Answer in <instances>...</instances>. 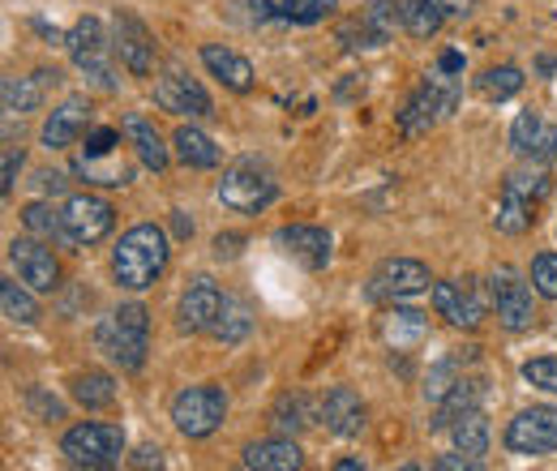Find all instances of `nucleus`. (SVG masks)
<instances>
[{"instance_id":"f257e3e1","label":"nucleus","mask_w":557,"mask_h":471,"mask_svg":"<svg viewBox=\"0 0 557 471\" xmlns=\"http://www.w3.org/2000/svg\"><path fill=\"white\" fill-rule=\"evenodd\" d=\"M172 258V245H168V232L154 227V223H138L121 236V245L112 249V274L125 292H146L154 287V278L168 270Z\"/></svg>"},{"instance_id":"f03ea898","label":"nucleus","mask_w":557,"mask_h":471,"mask_svg":"<svg viewBox=\"0 0 557 471\" xmlns=\"http://www.w3.org/2000/svg\"><path fill=\"white\" fill-rule=\"evenodd\" d=\"M99 351L121 369V373H138L150 351V313L146 305H121L116 313H108L95 331Z\"/></svg>"},{"instance_id":"7ed1b4c3","label":"nucleus","mask_w":557,"mask_h":471,"mask_svg":"<svg viewBox=\"0 0 557 471\" xmlns=\"http://www.w3.org/2000/svg\"><path fill=\"white\" fill-rule=\"evenodd\" d=\"M65 48H70V61L77 65V73H82L86 82H95V86H103V90H116V86H121L116 65H112L116 48H112V35L103 30L99 17H77L73 30L65 35Z\"/></svg>"},{"instance_id":"20e7f679","label":"nucleus","mask_w":557,"mask_h":471,"mask_svg":"<svg viewBox=\"0 0 557 471\" xmlns=\"http://www.w3.org/2000/svg\"><path fill=\"white\" fill-rule=\"evenodd\" d=\"M61 455L70 459L73 468L86 471L116 468L121 455H125V429L108 424V420H82L61 437Z\"/></svg>"},{"instance_id":"39448f33","label":"nucleus","mask_w":557,"mask_h":471,"mask_svg":"<svg viewBox=\"0 0 557 471\" xmlns=\"http://www.w3.org/2000/svg\"><path fill=\"white\" fill-rule=\"evenodd\" d=\"M223 420H227V395H223V386L202 382V386L176 391V399H172V424H176L181 437L202 442Z\"/></svg>"},{"instance_id":"423d86ee","label":"nucleus","mask_w":557,"mask_h":471,"mask_svg":"<svg viewBox=\"0 0 557 471\" xmlns=\"http://www.w3.org/2000/svg\"><path fill=\"white\" fill-rule=\"evenodd\" d=\"M275 198H278V181L262 163H253V159L232 163L223 172V181H219V202L227 206V210H236V214H258V210H267Z\"/></svg>"},{"instance_id":"0eeeda50","label":"nucleus","mask_w":557,"mask_h":471,"mask_svg":"<svg viewBox=\"0 0 557 471\" xmlns=\"http://www.w3.org/2000/svg\"><path fill=\"white\" fill-rule=\"evenodd\" d=\"M532 292H536V287H532L515 267H497L488 274V296H493V305H497V322H502L510 335L532 331V322H536Z\"/></svg>"},{"instance_id":"6e6552de","label":"nucleus","mask_w":557,"mask_h":471,"mask_svg":"<svg viewBox=\"0 0 557 471\" xmlns=\"http://www.w3.org/2000/svg\"><path fill=\"white\" fill-rule=\"evenodd\" d=\"M455 103H459V86H455V82H437V77L420 82L417 95H412V99L404 103V112H399V134L424 137L437 121H446V116L455 112Z\"/></svg>"},{"instance_id":"1a4fd4ad","label":"nucleus","mask_w":557,"mask_h":471,"mask_svg":"<svg viewBox=\"0 0 557 471\" xmlns=\"http://www.w3.org/2000/svg\"><path fill=\"white\" fill-rule=\"evenodd\" d=\"M506 450L523 455V459H545L557 450V407H523L510 424H506Z\"/></svg>"},{"instance_id":"9d476101","label":"nucleus","mask_w":557,"mask_h":471,"mask_svg":"<svg viewBox=\"0 0 557 471\" xmlns=\"http://www.w3.org/2000/svg\"><path fill=\"white\" fill-rule=\"evenodd\" d=\"M429 287H433V274H429L424 262H417V258H386L382 267L369 274L364 296L395 305V300H412V296L429 292Z\"/></svg>"},{"instance_id":"9b49d317","label":"nucleus","mask_w":557,"mask_h":471,"mask_svg":"<svg viewBox=\"0 0 557 471\" xmlns=\"http://www.w3.org/2000/svg\"><path fill=\"white\" fill-rule=\"evenodd\" d=\"M4 258H9V267L17 270V278L26 287H35V292H57L61 287V262L48 249V240H39L30 232L26 236H13L9 249H4Z\"/></svg>"},{"instance_id":"f8f14e48","label":"nucleus","mask_w":557,"mask_h":471,"mask_svg":"<svg viewBox=\"0 0 557 471\" xmlns=\"http://www.w3.org/2000/svg\"><path fill=\"white\" fill-rule=\"evenodd\" d=\"M154 103L172 116H189V121H210L214 116V103L210 95L202 90L198 77L181 73V69H168L159 82H154Z\"/></svg>"},{"instance_id":"ddd939ff","label":"nucleus","mask_w":557,"mask_h":471,"mask_svg":"<svg viewBox=\"0 0 557 471\" xmlns=\"http://www.w3.org/2000/svg\"><path fill=\"white\" fill-rule=\"evenodd\" d=\"M112 48H116V57H121V65L129 69L134 77H146L150 69H154V35H150V26L141 22L138 13H129V9H116V17H112Z\"/></svg>"},{"instance_id":"4468645a","label":"nucleus","mask_w":557,"mask_h":471,"mask_svg":"<svg viewBox=\"0 0 557 471\" xmlns=\"http://www.w3.org/2000/svg\"><path fill=\"white\" fill-rule=\"evenodd\" d=\"M116 227V210L99 194H73L65 202V236L70 245H99Z\"/></svg>"},{"instance_id":"2eb2a0df","label":"nucleus","mask_w":557,"mask_h":471,"mask_svg":"<svg viewBox=\"0 0 557 471\" xmlns=\"http://www.w3.org/2000/svg\"><path fill=\"white\" fill-rule=\"evenodd\" d=\"M433 309H437V318H446V322L459 326V331H476V326L485 322V300H481V292L472 287V278L433 283Z\"/></svg>"},{"instance_id":"dca6fc26","label":"nucleus","mask_w":557,"mask_h":471,"mask_svg":"<svg viewBox=\"0 0 557 471\" xmlns=\"http://www.w3.org/2000/svg\"><path fill=\"white\" fill-rule=\"evenodd\" d=\"M510 150L528 163H557V125H549L541 112H519L510 125Z\"/></svg>"},{"instance_id":"f3484780","label":"nucleus","mask_w":557,"mask_h":471,"mask_svg":"<svg viewBox=\"0 0 557 471\" xmlns=\"http://www.w3.org/2000/svg\"><path fill=\"white\" fill-rule=\"evenodd\" d=\"M223 300H227V296L219 292V283H210V278H194V283L185 287L181 305H176V326H181L185 335H210V326H214V318H219Z\"/></svg>"},{"instance_id":"a211bd4d","label":"nucleus","mask_w":557,"mask_h":471,"mask_svg":"<svg viewBox=\"0 0 557 471\" xmlns=\"http://www.w3.org/2000/svg\"><path fill=\"white\" fill-rule=\"evenodd\" d=\"M86 125H90V103H86V95H70L61 108L48 112L39 141H44V150H70L73 141L86 134Z\"/></svg>"},{"instance_id":"6ab92c4d","label":"nucleus","mask_w":557,"mask_h":471,"mask_svg":"<svg viewBox=\"0 0 557 471\" xmlns=\"http://www.w3.org/2000/svg\"><path fill=\"white\" fill-rule=\"evenodd\" d=\"M275 240H278V249L292 253L305 270H322L331 262V232H326V227L292 223V227H278Z\"/></svg>"},{"instance_id":"aec40b11","label":"nucleus","mask_w":557,"mask_h":471,"mask_svg":"<svg viewBox=\"0 0 557 471\" xmlns=\"http://www.w3.org/2000/svg\"><path fill=\"white\" fill-rule=\"evenodd\" d=\"M377 335L391 351H417L420 343L429 338V313L420 309H404L399 300L377 318Z\"/></svg>"},{"instance_id":"412c9836","label":"nucleus","mask_w":557,"mask_h":471,"mask_svg":"<svg viewBox=\"0 0 557 471\" xmlns=\"http://www.w3.org/2000/svg\"><path fill=\"white\" fill-rule=\"evenodd\" d=\"M369 411H364V399L351 391V386H335L326 399H322V420H326V429L335 433V437H360L364 433V420Z\"/></svg>"},{"instance_id":"4be33fe9","label":"nucleus","mask_w":557,"mask_h":471,"mask_svg":"<svg viewBox=\"0 0 557 471\" xmlns=\"http://www.w3.org/2000/svg\"><path fill=\"white\" fill-rule=\"evenodd\" d=\"M121 129H125V137H129V146H134V154H138L141 168L163 172V168L172 163V146L163 141V134H159L141 112H129V116L121 121Z\"/></svg>"},{"instance_id":"5701e85b","label":"nucleus","mask_w":557,"mask_h":471,"mask_svg":"<svg viewBox=\"0 0 557 471\" xmlns=\"http://www.w3.org/2000/svg\"><path fill=\"white\" fill-rule=\"evenodd\" d=\"M202 65L210 69V77H219L236 95H249L253 90V65L240 52L223 48V44H202Z\"/></svg>"},{"instance_id":"b1692460","label":"nucleus","mask_w":557,"mask_h":471,"mask_svg":"<svg viewBox=\"0 0 557 471\" xmlns=\"http://www.w3.org/2000/svg\"><path fill=\"white\" fill-rule=\"evenodd\" d=\"M240 463L249 471H296L305 468V455H300V446L292 437H267V442L245 446Z\"/></svg>"},{"instance_id":"393cba45","label":"nucleus","mask_w":557,"mask_h":471,"mask_svg":"<svg viewBox=\"0 0 557 471\" xmlns=\"http://www.w3.org/2000/svg\"><path fill=\"white\" fill-rule=\"evenodd\" d=\"M395 22H399V0H369L360 9L356 26L344 35H360V48H382L395 35Z\"/></svg>"},{"instance_id":"a878e982","label":"nucleus","mask_w":557,"mask_h":471,"mask_svg":"<svg viewBox=\"0 0 557 471\" xmlns=\"http://www.w3.org/2000/svg\"><path fill=\"white\" fill-rule=\"evenodd\" d=\"M172 154H176L185 168H194V172H210V168H219V159H223V150H219L198 125H181V129L172 134Z\"/></svg>"},{"instance_id":"bb28decb","label":"nucleus","mask_w":557,"mask_h":471,"mask_svg":"<svg viewBox=\"0 0 557 471\" xmlns=\"http://www.w3.org/2000/svg\"><path fill=\"white\" fill-rule=\"evenodd\" d=\"M44 90H48V82L39 73H30V77H4L0 82L4 116H30V112H39L44 108Z\"/></svg>"},{"instance_id":"cd10ccee","label":"nucleus","mask_w":557,"mask_h":471,"mask_svg":"<svg viewBox=\"0 0 557 471\" xmlns=\"http://www.w3.org/2000/svg\"><path fill=\"white\" fill-rule=\"evenodd\" d=\"M532 210H536V202H532L528 194L502 185V202H497V214H493V227H497L502 236H523V232L536 223Z\"/></svg>"},{"instance_id":"c85d7f7f","label":"nucleus","mask_w":557,"mask_h":471,"mask_svg":"<svg viewBox=\"0 0 557 471\" xmlns=\"http://www.w3.org/2000/svg\"><path fill=\"white\" fill-rule=\"evenodd\" d=\"M450 442H455V450H463V455H472V459H481L488 455V420L481 407H472V411H459L450 424Z\"/></svg>"},{"instance_id":"c756f323","label":"nucleus","mask_w":557,"mask_h":471,"mask_svg":"<svg viewBox=\"0 0 557 471\" xmlns=\"http://www.w3.org/2000/svg\"><path fill=\"white\" fill-rule=\"evenodd\" d=\"M73 399L86 407V411H99V407L116 404V377L112 373H99V369H86L73 377Z\"/></svg>"},{"instance_id":"7c9ffc66","label":"nucleus","mask_w":557,"mask_h":471,"mask_svg":"<svg viewBox=\"0 0 557 471\" xmlns=\"http://www.w3.org/2000/svg\"><path fill=\"white\" fill-rule=\"evenodd\" d=\"M0 313H4V322H13V326H35V322H39L35 287H17L13 278H4V283H0Z\"/></svg>"},{"instance_id":"2f4dec72","label":"nucleus","mask_w":557,"mask_h":471,"mask_svg":"<svg viewBox=\"0 0 557 471\" xmlns=\"http://www.w3.org/2000/svg\"><path fill=\"white\" fill-rule=\"evenodd\" d=\"M442 22H446V13H442L437 0H399V26H404L408 35L429 39V35L442 30Z\"/></svg>"},{"instance_id":"473e14b6","label":"nucleus","mask_w":557,"mask_h":471,"mask_svg":"<svg viewBox=\"0 0 557 471\" xmlns=\"http://www.w3.org/2000/svg\"><path fill=\"white\" fill-rule=\"evenodd\" d=\"M249 331H253V309L245 300L227 296L219 318H214V326H210V335L219 338V343H240V338H249Z\"/></svg>"},{"instance_id":"72a5a7b5","label":"nucleus","mask_w":557,"mask_h":471,"mask_svg":"<svg viewBox=\"0 0 557 471\" xmlns=\"http://www.w3.org/2000/svg\"><path fill=\"white\" fill-rule=\"evenodd\" d=\"M22 227L30 232V236H39V240H65L70 245V236H65V210H57L52 202H30L22 210Z\"/></svg>"},{"instance_id":"f704fd0d","label":"nucleus","mask_w":557,"mask_h":471,"mask_svg":"<svg viewBox=\"0 0 557 471\" xmlns=\"http://www.w3.org/2000/svg\"><path fill=\"white\" fill-rule=\"evenodd\" d=\"M476 90H481L485 99H493V103H502V99H510V95L523 90V69H515V65L485 69V73L476 77Z\"/></svg>"},{"instance_id":"c9c22d12","label":"nucleus","mask_w":557,"mask_h":471,"mask_svg":"<svg viewBox=\"0 0 557 471\" xmlns=\"http://www.w3.org/2000/svg\"><path fill=\"white\" fill-rule=\"evenodd\" d=\"M275 429L278 433H305L309 424H313V416H309V399L300 395V391H292V395H278L275 404Z\"/></svg>"},{"instance_id":"e433bc0d","label":"nucleus","mask_w":557,"mask_h":471,"mask_svg":"<svg viewBox=\"0 0 557 471\" xmlns=\"http://www.w3.org/2000/svg\"><path fill=\"white\" fill-rule=\"evenodd\" d=\"M459 356H446V360H437L433 369H429V377H424V399L437 407L455 386H459Z\"/></svg>"},{"instance_id":"4c0bfd02","label":"nucleus","mask_w":557,"mask_h":471,"mask_svg":"<svg viewBox=\"0 0 557 471\" xmlns=\"http://www.w3.org/2000/svg\"><path fill=\"white\" fill-rule=\"evenodd\" d=\"M532 287H536V296L557 300V253H536L532 258Z\"/></svg>"},{"instance_id":"58836bf2","label":"nucleus","mask_w":557,"mask_h":471,"mask_svg":"<svg viewBox=\"0 0 557 471\" xmlns=\"http://www.w3.org/2000/svg\"><path fill=\"white\" fill-rule=\"evenodd\" d=\"M523 382H532L536 391H549V395H557V356L528 360V364H523Z\"/></svg>"},{"instance_id":"ea45409f","label":"nucleus","mask_w":557,"mask_h":471,"mask_svg":"<svg viewBox=\"0 0 557 471\" xmlns=\"http://www.w3.org/2000/svg\"><path fill=\"white\" fill-rule=\"evenodd\" d=\"M22 163H26V154H22V146H9V150H4V163H0V194H4V198H13V189H17V172H22Z\"/></svg>"},{"instance_id":"a19ab883","label":"nucleus","mask_w":557,"mask_h":471,"mask_svg":"<svg viewBox=\"0 0 557 471\" xmlns=\"http://www.w3.org/2000/svg\"><path fill=\"white\" fill-rule=\"evenodd\" d=\"M116 141H121L116 129H103V125H99V129H90V134H86V150H82V159H108V154L116 150Z\"/></svg>"},{"instance_id":"79ce46f5","label":"nucleus","mask_w":557,"mask_h":471,"mask_svg":"<svg viewBox=\"0 0 557 471\" xmlns=\"http://www.w3.org/2000/svg\"><path fill=\"white\" fill-rule=\"evenodd\" d=\"M339 9V0H305L300 9H292L287 17L292 22H300V26H309V22H322V17H331Z\"/></svg>"},{"instance_id":"37998d69","label":"nucleus","mask_w":557,"mask_h":471,"mask_svg":"<svg viewBox=\"0 0 557 471\" xmlns=\"http://www.w3.org/2000/svg\"><path fill=\"white\" fill-rule=\"evenodd\" d=\"M433 468L437 471H476L481 468V459H472V455H442V459H433Z\"/></svg>"},{"instance_id":"c03bdc74","label":"nucleus","mask_w":557,"mask_h":471,"mask_svg":"<svg viewBox=\"0 0 557 471\" xmlns=\"http://www.w3.org/2000/svg\"><path fill=\"white\" fill-rule=\"evenodd\" d=\"M26 399H30V407H35L44 420H61V416H65V407L57 404V399H44V391H30Z\"/></svg>"},{"instance_id":"a18cd8bd","label":"nucleus","mask_w":557,"mask_h":471,"mask_svg":"<svg viewBox=\"0 0 557 471\" xmlns=\"http://www.w3.org/2000/svg\"><path fill=\"white\" fill-rule=\"evenodd\" d=\"M35 181H39V189H44V194H52V198H57V194H65V185H70L61 172H39Z\"/></svg>"},{"instance_id":"49530a36","label":"nucleus","mask_w":557,"mask_h":471,"mask_svg":"<svg viewBox=\"0 0 557 471\" xmlns=\"http://www.w3.org/2000/svg\"><path fill=\"white\" fill-rule=\"evenodd\" d=\"M129 463H134V468H163V450H159V446H141Z\"/></svg>"},{"instance_id":"de8ad7c7","label":"nucleus","mask_w":557,"mask_h":471,"mask_svg":"<svg viewBox=\"0 0 557 471\" xmlns=\"http://www.w3.org/2000/svg\"><path fill=\"white\" fill-rule=\"evenodd\" d=\"M236 245H245V240H240V236H214V258H219V262H223V258H236V253H240Z\"/></svg>"},{"instance_id":"09e8293b","label":"nucleus","mask_w":557,"mask_h":471,"mask_svg":"<svg viewBox=\"0 0 557 471\" xmlns=\"http://www.w3.org/2000/svg\"><path fill=\"white\" fill-rule=\"evenodd\" d=\"M437 4H442L446 17H468V13L476 9V0H437Z\"/></svg>"},{"instance_id":"8fccbe9b","label":"nucleus","mask_w":557,"mask_h":471,"mask_svg":"<svg viewBox=\"0 0 557 471\" xmlns=\"http://www.w3.org/2000/svg\"><path fill=\"white\" fill-rule=\"evenodd\" d=\"M437 69H442V73H463V57H459V52H442Z\"/></svg>"},{"instance_id":"3c124183","label":"nucleus","mask_w":557,"mask_h":471,"mask_svg":"<svg viewBox=\"0 0 557 471\" xmlns=\"http://www.w3.org/2000/svg\"><path fill=\"white\" fill-rule=\"evenodd\" d=\"M172 223H176V232H181V236H194V219H185V210H176V219H172Z\"/></svg>"},{"instance_id":"603ef678","label":"nucleus","mask_w":557,"mask_h":471,"mask_svg":"<svg viewBox=\"0 0 557 471\" xmlns=\"http://www.w3.org/2000/svg\"><path fill=\"white\" fill-rule=\"evenodd\" d=\"M300 4H305V0H287V13H292V9H300Z\"/></svg>"}]
</instances>
